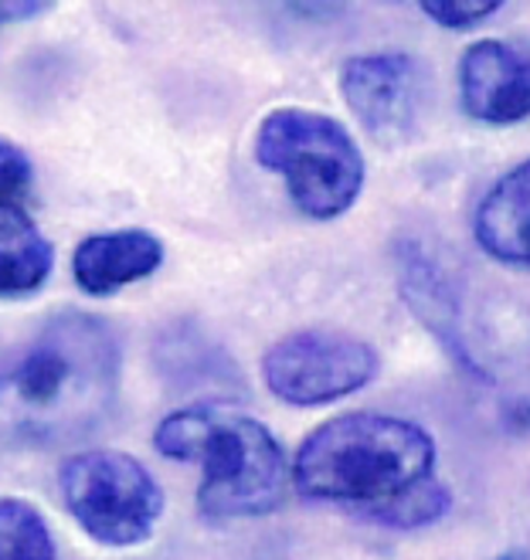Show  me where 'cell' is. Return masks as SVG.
<instances>
[{
  "label": "cell",
  "mask_w": 530,
  "mask_h": 560,
  "mask_svg": "<svg viewBox=\"0 0 530 560\" xmlns=\"http://www.w3.org/2000/svg\"><path fill=\"white\" fill-rule=\"evenodd\" d=\"M436 439L394 415H341L307 435L292 458V486L307 500L375 520L394 500L436 479Z\"/></svg>",
  "instance_id": "2"
},
{
  "label": "cell",
  "mask_w": 530,
  "mask_h": 560,
  "mask_svg": "<svg viewBox=\"0 0 530 560\" xmlns=\"http://www.w3.org/2000/svg\"><path fill=\"white\" fill-rule=\"evenodd\" d=\"M449 506H452V492L439 479H428L418 489H412L408 497L394 500L388 510H381L371 523L391 526V530H418V526L442 520Z\"/></svg>",
  "instance_id": "15"
},
{
  "label": "cell",
  "mask_w": 530,
  "mask_h": 560,
  "mask_svg": "<svg viewBox=\"0 0 530 560\" xmlns=\"http://www.w3.org/2000/svg\"><path fill=\"white\" fill-rule=\"evenodd\" d=\"M402 292L412 303L415 316L433 329V334L442 340V347L459 360V364L473 368L470 353L462 350L459 340V326L452 323V300H449V285L442 279V272L428 261L425 255H418V248H412V255L405 258V276H402Z\"/></svg>",
  "instance_id": "13"
},
{
  "label": "cell",
  "mask_w": 530,
  "mask_h": 560,
  "mask_svg": "<svg viewBox=\"0 0 530 560\" xmlns=\"http://www.w3.org/2000/svg\"><path fill=\"white\" fill-rule=\"evenodd\" d=\"M496 560H530L527 553H520V550H510V553H504V557H496Z\"/></svg>",
  "instance_id": "19"
},
{
  "label": "cell",
  "mask_w": 530,
  "mask_h": 560,
  "mask_svg": "<svg viewBox=\"0 0 530 560\" xmlns=\"http://www.w3.org/2000/svg\"><path fill=\"white\" fill-rule=\"evenodd\" d=\"M31 160L21 147L0 140V205H18V197L31 187Z\"/></svg>",
  "instance_id": "17"
},
{
  "label": "cell",
  "mask_w": 530,
  "mask_h": 560,
  "mask_svg": "<svg viewBox=\"0 0 530 560\" xmlns=\"http://www.w3.org/2000/svg\"><path fill=\"white\" fill-rule=\"evenodd\" d=\"M473 235L489 258L530 269V160L486 190Z\"/></svg>",
  "instance_id": "10"
},
{
  "label": "cell",
  "mask_w": 530,
  "mask_h": 560,
  "mask_svg": "<svg viewBox=\"0 0 530 560\" xmlns=\"http://www.w3.org/2000/svg\"><path fill=\"white\" fill-rule=\"evenodd\" d=\"M381 371V353L350 334L334 329H300L269 347L262 377L279 401L296 408L334 405L368 387Z\"/></svg>",
  "instance_id": "6"
},
{
  "label": "cell",
  "mask_w": 530,
  "mask_h": 560,
  "mask_svg": "<svg viewBox=\"0 0 530 560\" xmlns=\"http://www.w3.org/2000/svg\"><path fill=\"white\" fill-rule=\"evenodd\" d=\"M55 248L21 205H0V295H27L48 282Z\"/></svg>",
  "instance_id": "12"
},
{
  "label": "cell",
  "mask_w": 530,
  "mask_h": 560,
  "mask_svg": "<svg viewBox=\"0 0 530 560\" xmlns=\"http://www.w3.org/2000/svg\"><path fill=\"white\" fill-rule=\"evenodd\" d=\"M160 368L174 384V390L197 394V398H231L242 394L245 381L231 357L221 353L194 329V337L184 329H174L160 340Z\"/></svg>",
  "instance_id": "11"
},
{
  "label": "cell",
  "mask_w": 530,
  "mask_h": 560,
  "mask_svg": "<svg viewBox=\"0 0 530 560\" xmlns=\"http://www.w3.org/2000/svg\"><path fill=\"white\" fill-rule=\"evenodd\" d=\"M119 343L106 319L58 313L0 357V442L61 445L92 435L119 394Z\"/></svg>",
  "instance_id": "1"
},
{
  "label": "cell",
  "mask_w": 530,
  "mask_h": 560,
  "mask_svg": "<svg viewBox=\"0 0 530 560\" xmlns=\"http://www.w3.org/2000/svg\"><path fill=\"white\" fill-rule=\"evenodd\" d=\"M65 510L82 534L103 547H140L163 516V489L150 469L126 452L85 448L58 472Z\"/></svg>",
  "instance_id": "5"
},
{
  "label": "cell",
  "mask_w": 530,
  "mask_h": 560,
  "mask_svg": "<svg viewBox=\"0 0 530 560\" xmlns=\"http://www.w3.org/2000/svg\"><path fill=\"white\" fill-rule=\"evenodd\" d=\"M341 95L371 140L381 147H402L418 122V65L402 51L347 58L341 69Z\"/></svg>",
  "instance_id": "7"
},
{
  "label": "cell",
  "mask_w": 530,
  "mask_h": 560,
  "mask_svg": "<svg viewBox=\"0 0 530 560\" xmlns=\"http://www.w3.org/2000/svg\"><path fill=\"white\" fill-rule=\"evenodd\" d=\"M153 448L174 463L201 466L197 513L211 523L269 516L292 489V463L279 439L239 411L181 408L157 424Z\"/></svg>",
  "instance_id": "3"
},
{
  "label": "cell",
  "mask_w": 530,
  "mask_h": 560,
  "mask_svg": "<svg viewBox=\"0 0 530 560\" xmlns=\"http://www.w3.org/2000/svg\"><path fill=\"white\" fill-rule=\"evenodd\" d=\"M51 4H38V0H0V24H18L42 18Z\"/></svg>",
  "instance_id": "18"
},
{
  "label": "cell",
  "mask_w": 530,
  "mask_h": 560,
  "mask_svg": "<svg viewBox=\"0 0 530 560\" xmlns=\"http://www.w3.org/2000/svg\"><path fill=\"white\" fill-rule=\"evenodd\" d=\"M163 266V242L143 228L89 235L72 255V276L85 295H113L150 279Z\"/></svg>",
  "instance_id": "9"
},
{
  "label": "cell",
  "mask_w": 530,
  "mask_h": 560,
  "mask_svg": "<svg viewBox=\"0 0 530 560\" xmlns=\"http://www.w3.org/2000/svg\"><path fill=\"white\" fill-rule=\"evenodd\" d=\"M0 560H58L42 510L27 500H0Z\"/></svg>",
  "instance_id": "14"
},
{
  "label": "cell",
  "mask_w": 530,
  "mask_h": 560,
  "mask_svg": "<svg viewBox=\"0 0 530 560\" xmlns=\"http://www.w3.org/2000/svg\"><path fill=\"white\" fill-rule=\"evenodd\" d=\"M418 8L428 21H436L439 27L470 31V27L483 24L486 18H493L504 4L500 0H422Z\"/></svg>",
  "instance_id": "16"
},
{
  "label": "cell",
  "mask_w": 530,
  "mask_h": 560,
  "mask_svg": "<svg viewBox=\"0 0 530 560\" xmlns=\"http://www.w3.org/2000/svg\"><path fill=\"white\" fill-rule=\"evenodd\" d=\"M459 98L489 126L530 119V51L496 38L473 42L459 58Z\"/></svg>",
  "instance_id": "8"
},
{
  "label": "cell",
  "mask_w": 530,
  "mask_h": 560,
  "mask_svg": "<svg viewBox=\"0 0 530 560\" xmlns=\"http://www.w3.org/2000/svg\"><path fill=\"white\" fill-rule=\"evenodd\" d=\"M255 160L286 184L296 211L313 221L347 214L357 205L368 174L347 126L303 106H283L262 119Z\"/></svg>",
  "instance_id": "4"
}]
</instances>
